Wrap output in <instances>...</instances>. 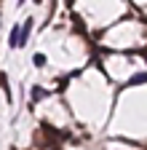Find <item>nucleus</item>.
<instances>
[{
  "label": "nucleus",
  "mask_w": 147,
  "mask_h": 150,
  "mask_svg": "<svg viewBox=\"0 0 147 150\" xmlns=\"http://www.w3.org/2000/svg\"><path fill=\"white\" fill-rule=\"evenodd\" d=\"M46 62H48L46 54H35V56H32V64H35V67H46Z\"/></svg>",
  "instance_id": "423d86ee"
},
{
  "label": "nucleus",
  "mask_w": 147,
  "mask_h": 150,
  "mask_svg": "<svg viewBox=\"0 0 147 150\" xmlns=\"http://www.w3.org/2000/svg\"><path fill=\"white\" fill-rule=\"evenodd\" d=\"M72 22H75V32H83V30H86V24H83V19H80L78 13L72 16Z\"/></svg>",
  "instance_id": "0eeeda50"
},
{
  "label": "nucleus",
  "mask_w": 147,
  "mask_h": 150,
  "mask_svg": "<svg viewBox=\"0 0 147 150\" xmlns=\"http://www.w3.org/2000/svg\"><path fill=\"white\" fill-rule=\"evenodd\" d=\"M142 59H144V62H147V46H144V48H142Z\"/></svg>",
  "instance_id": "1a4fd4ad"
},
{
  "label": "nucleus",
  "mask_w": 147,
  "mask_h": 150,
  "mask_svg": "<svg viewBox=\"0 0 147 150\" xmlns=\"http://www.w3.org/2000/svg\"><path fill=\"white\" fill-rule=\"evenodd\" d=\"M46 94H48V91H43L40 86H35V88H32V99H30V107H35V105H38V102L46 97Z\"/></svg>",
  "instance_id": "20e7f679"
},
{
  "label": "nucleus",
  "mask_w": 147,
  "mask_h": 150,
  "mask_svg": "<svg viewBox=\"0 0 147 150\" xmlns=\"http://www.w3.org/2000/svg\"><path fill=\"white\" fill-rule=\"evenodd\" d=\"M0 88L6 91V97H8V102H11L13 97H11V86H8V75H6V72H0Z\"/></svg>",
  "instance_id": "39448f33"
},
{
  "label": "nucleus",
  "mask_w": 147,
  "mask_h": 150,
  "mask_svg": "<svg viewBox=\"0 0 147 150\" xmlns=\"http://www.w3.org/2000/svg\"><path fill=\"white\" fill-rule=\"evenodd\" d=\"M139 83H147V72H136V75H131V78L126 81V88H131V86H139Z\"/></svg>",
  "instance_id": "7ed1b4c3"
},
{
  "label": "nucleus",
  "mask_w": 147,
  "mask_h": 150,
  "mask_svg": "<svg viewBox=\"0 0 147 150\" xmlns=\"http://www.w3.org/2000/svg\"><path fill=\"white\" fill-rule=\"evenodd\" d=\"M32 27H35V19H32V16L22 22V38H19V48H22V46H27V40H30V32H32Z\"/></svg>",
  "instance_id": "f257e3e1"
},
{
  "label": "nucleus",
  "mask_w": 147,
  "mask_h": 150,
  "mask_svg": "<svg viewBox=\"0 0 147 150\" xmlns=\"http://www.w3.org/2000/svg\"><path fill=\"white\" fill-rule=\"evenodd\" d=\"M24 3H27V0H16V6H24Z\"/></svg>",
  "instance_id": "9d476101"
},
{
  "label": "nucleus",
  "mask_w": 147,
  "mask_h": 150,
  "mask_svg": "<svg viewBox=\"0 0 147 150\" xmlns=\"http://www.w3.org/2000/svg\"><path fill=\"white\" fill-rule=\"evenodd\" d=\"M19 38H22V27L13 24V30H11V35H8V46H11V48H19Z\"/></svg>",
  "instance_id": "f03ea898"
},
{
  "label": "nucleus",
  "mask_w": 147,
  "mask_h": 150,
  "mask_svg": "<svg viewBox=\"0 0 147 150\" xmlns=\"http://www.w3.org/2000/svg\"><path fill=\"white\" fill-rule=\"evenodd\" d=\"M64 6H67V8H72V6H75V0H64Z\"/></svg>",
  "instance_id": "6e6552de"
},
{
  "label": "nucleus",
  "mask_w": 147,
  "mask_h": 150,
  "mask_svg": "<svg viewBox=\"0 0 147 150\" xmlns=\"http://www.w3.org/2000/svg\"><path fill=\"white\" fill-rule=\"evenodd\" d=\"M32 3H38V6H40V3H43V0H32Z\"/></svg>",
  "instance_id": "9b49d317"
}]
</instances>
